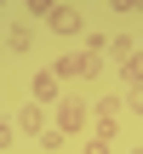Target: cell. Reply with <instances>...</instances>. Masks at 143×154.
I'll list each match as a JSON object with an SVG mask.
<instances>
[{"instance_id": "6da1fadb", "label": "cell", "mask_w": 143, "mask_h": 154, "mask_svg": "<svg viewBox=\"0 0 143 154\" xmlns=\"http://www.w3.org/2000/svg\"><path fill=\"white\" fill-rule=\"evenodd\" d=\"M97 63H103V46H80V51H63L52 63V74L57 80H86V74H97Z\"/></svg>"}, {"instance_id": "7a4b0ae2", "label": "cell", "mask_w": 143, "mask_h": 154, "mask_svg": "<svg viewBox=\"0 0 143 154\" xmlns=\"http://www.w3.org/2000/svg\"><path fill=\"white\" fill-rule=\"evenodd\" d=\"M52 126H57L63 137H80V131H86V103L63 91V97H57V114H52Z\"/></svg>"}, {"instance_id": "3957f363", "label": "cell", "mask_w": 143, "mask_h": 154, "mask_svg": "<svg viewBox=\"0 0 143 154\" xmlns=\"http://www.w3.org/2000/svg\"><path fill=\"white\" fill-rule=\"evenodd\" d=\"M29 97H34V103H57V97H63V80H57L52 69H40V74L29 80Z\"/></svg>"}, {"instance_id": "277c9868", "label": "cell", "mask_w": 143, "mask_h": 154, "mask_svg": "<svg viewBox=\"0 0 143 154\" xmlns=\"http://www.w3.org/2000/svg\"><path fill=\"white\" fill-rule=\"evenodd\" d=\"M11 120H17V131H29V137H40V131L52 126V120H46V103H23Z\"/></svg>"}, {"instance_id": "5b68a950", "label": "cell", "mask_w": 143, "mask_h": 154, "mask_svg": "<svg viewBox=\"0 0 143 154\" xmlns=\"http://www.w3.org/2000/svg\"><path fill=\"white\" fill-rule=\"evenodd\" d=\"M46 23H52L57 34H80V11H75V6H63V0L52 6V17H46Z\"/></svg>"}, {"instance_id": "8992f818", "label": "cell", "mask_w": 143, "mask_h": 154, "mask_svg": "<svg viewBox=\"0 0 143 154\" xmlns=\"http://www.w3.org/2000/svg\"><path fill=\"white\" fill-rule=\"evenodd\" d=\"M29 40H34L29 23H11V29H6V51H29Z\"/></svg>"}, {"instance_id": "52a82bcc", "label": "cell", "mask_w": 143, "mask_h": 154, "mask_svg": "<svg viewBox=\"0 0 143 154\" xmlns=\"http://www.w3.org/2000/svg\"><path fill=\"white\" fill-rule=\"evenodd\" d=\"M120 80H126V86H143V51L120 57Z\"/></svg>"}, {"instance_id": "ba28073f", "label": "cell", "mask_w": 143, "mask_h": 154, "mask_svg": "<svg viewBox=\"0 0 143 154\" xmlns=\"http://www.w3.org/2000/svg\"><path fill=\"white\" fill-rule=\"evenodd\" d=\"M120 109H126V97H97V120H120Z\"/></svg>"}, {"instance_id": "9c48e42d", "label": "cell", "mask_w": 143, "mask_h": 154, "mask_svg": "<svg viewBox=\"0 0 143 154\" xmlns=\"http://www.w3.org/2000/svg\"><path fill=\"white\" fill-rule=\"evenodd\" d=\"M23 6H29V17H52V6H57V0H23Z\"/></svg>"}, {"instance_id": "30bf717a", "label": "cell", "mask_w": 143, "mask_h": 154, "mask_svg": "<svg viewBox=\"0 0 143 154\" xmlns=\"http://www.w3.org/2000/svg\"><path fill=\"white\" fill-rule=\"evenodd\" d=\"M86 154H115V143L109 137H86Z\"/></svg>"}, {"instance_id": "8fae6325", "label": "cell", "mask_w": 143, "mask_h": 154, "mask_svg": "<svg viewBox=\"0 0 143 154\" xmlns=\"http://www.w3.org/2000/svg\"><path fill=\"white\" fill-rule=\"evenodd\" d=\"M126 109H132V114H143V86H132V91H126Z\"/></svg>"}, {"instance_id": "7c38bea8", "label": "cell", "mask_w": 143, "mask_h": 154, "mask_svg": "<svg viewBox=\"0 0 143 154\" xmlns=\"http://www.w3.org/2000/svg\"><path fill=\"white\" fill-rule=\"evenodd\" d=\"M11 131H17V120H0V154H6V143H11Z\"/></svg>"}, {"instance_id": "4fadbf2b", "label": "cell", "mask_w": 143, "mask_h": 154, "mask_svg": "<svg viewBox=\"0 0 143 154\" xmlns=\"http://www.w3.org/2000/svg\"><path fill=\"white\" fill-rule=\"evenodd\" d=\"M115 11H143V0H109Z\"/></svg>"}, {"instance_id": "5bb4252c", "label": "cell", "mask_w": 143, "mask_h": 154, "mask_svg": "<svg viewBox=\"0 0 143 154\" xmlns=\"http://www.w3.org/2000/svg\"><path fill=\"white\" fill-rule=\"evenodd\" d=\"M0 6H6V0H0Z\"/></svg>"}, {"instance_id": "9a60e30c", "label": "cell", "mask_w": 143, "mask_h": 154, "mask_svg": "<svg viewBox=\"0 0 143 154\" xmlns=\"http://www.w3.org/2000/svg\"><path fill=\"white\" fill-rule=\"evenodd\" d=\"M0 46H6V40H0Z\"/></svg>"}, {"instance_id": "2e32d148", "label": "cell", "mask_w": 143, "mask_h": 154, "mask_svg": "<svg viewBox=\"0 0 143 154\" xmlns=\"http://www.w3.org/2000/svg\"><path fill=\"white\" fill-rule=\"evenodd\" d=\"M138 154H143V149H138Z\"/></svg>"}]
</instances>
